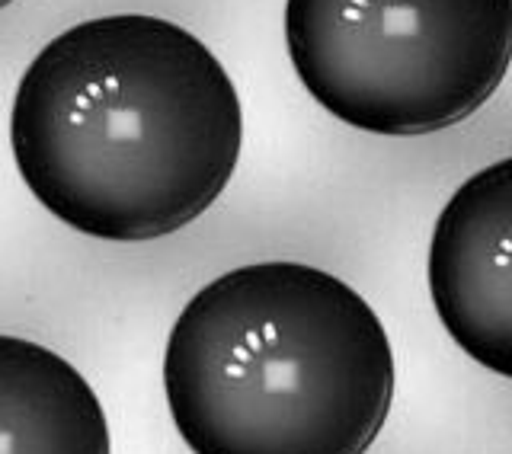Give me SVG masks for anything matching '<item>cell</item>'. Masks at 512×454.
<instances>
[{
    "instance_id": "obj_1",
    "label": "cell",
    "mask_w": 512,
    "mask_h": 454,
    "mask_svg": "<svg viewBox=\"0 0 512 454\" xmlns=\"http://www.w3.org/2000/svg\"><path fill=\"white\" fill-rule=\"evenodd\" d=\"M244 144L231 74L199 36L144 13L84 20L29 61L10 151L36 202L77 234L141 243L202 218Z\"/></svg>"
},
{
    "instance_id": "obj_2",
    "label": "cell",
    "mask_w": 512,
    "mask_h": 454,
    "mask_svg": "<svg viewBox=\"0 0 512 454\" xmlns=\"http://www.w3.org/2000/svg\"><path fill=\"white\" fill-rule=\"evenodd\" d=\"M164 394L192 454H365L391 413L394 352L352 285L269 259L189 298Z\"/></svg>"
},
{
    "instance_id": "obj_3",
    "label": "cell",
    "mask_w": 512,
    "mask_h": 454,
    "mask_svg": "<svg viewBox=\"0 0 512 454\" xmlns=\"http://www.w3.org/2000/svg\"><path fill=\"white\" fill-rule=\"evenodd\" d=\"M285 48L301 87L343 125L432 135L506 80L512 0H285Z\"/></svg>"
},
{
    "instance_id": "obj_4",
    "label": "cell",
    "mask_w": 512,
    "mask_h": 454,
    "mask_svg": "<svg viewBox=\"0 0 512 454\" xmlns=\"http://www.w3.org/2000/svg\"><path fill=\"white\" fill-rule=\"evenodd\" d=\"M512 160L474 173L445 202L429 243V295L455 346L496 375L512 371Z\"/></svg>"
},
{
    "instance_id": "obj_5",
    "label": "cell",
    "mask_w": 512,
    "mask_h": 454,
    "mask_svg": "<svg viewBox=\"0 0 512 454\" xmlns=\"http://www.w3.org/2000/svg\"><path fill=\"white\" fill-rule=\"evenodd\" d=\"M0 454H109V423L90 381L23 336L0 333Z\"/></svg>"
},
{
    "instance_id": "obj_6",
    "label": "cell",
    "mask_w": 512,
    "mask_h": 454,
    "mask_svg": "<svg viewBox=\"0 0 512 454\" xmlns=\"http://www.w3.org/2000/svg\"><path fill=\"white\" fill-rule=\"evenodd\" d=\"M13 4V0H0V10H4V7H10Z\"/></svg>"
}]
</instances>
